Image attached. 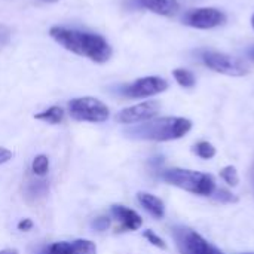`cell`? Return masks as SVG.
I'll use <instances>...</instances> for the list:
<instances>
[{
	"label": "cell",
	"instance_id": "obj_10",
	"mask_svg": "<svg viewBox=\"0 0 254 254\" xmlns=\"http://www.w3.org/2000/svg\"><path fill=\"white\" fill-rule=\"evenodd\" d=\"M112 214L121 222L122 231H137L143 225V219L134 210H129L124 205H113Z\"/></svg>",
	"mask_w": 254,
	"mask_h": 254
},
{
	"label": "cell",
	"instance_id": "obj_5",
	"mask_svg": "<svg viewBox=\"0 0 254 254\" xmlns=\"http://www.w3.org/2000/svg\"><path fill=\"white\" fill-rule=\"evenodd\" d=\"M173 235L177 244V249L182 254H225L217 250L214 246L207 243L198 232L185 228L176 226L173 229Z\"/></svg>",
	"mask_w": 254,
	"mask_h": 254
},
{
	"label": "cell",
	"instance_id": "obj_24",
	"mask_svg": "<svg viewBox=\"0 0 254 254\" xmlns=\"http://www.w3.org/2000/svg\"><path fill=\"white\" fill-rule=\"evenodd\" d=\"M10 39V30L6 25H0V46L6 45Z\"/></svg>",
	"mask_w": 254,
	"mask_h": 254
},
{
	"label": "cell",
	"instance_id": "obj_11",
	"mask_svg": "<svg viewBox=\"0 0 254 254\" xmlns=\"http://www.w3.org/2000/svg\"><path fill=\"white\" fill-rule=\"evenodd\" d=\"M140 6L162 15V16H173L179 10V1L177 0H137Z\"/></svg>",
	"mask_w": 254,
	"mask_h": 254
},
{
	"label": "cell",
	"instance_id": "obj_20",
	"mask_svg": "<svg viewBox=\"0 0 254 254\" xmlns=\"http://www.w3.org/2000/svg\"><path fill=\"white\" fill-rule=\"evenodd\" d=\"M143 235H144V238H146L152 246H155V247H158V249H161V250H165V249H167V244L164 243V240H162L161 237H158L153 231H146Z\"/></svg>",
	"mask_w": 254,
	"mask_h": 254
},
{
	"label": "cell",
	"instance_id": "obj_23",
	"mask_svg": "<svg viewBox=\"0 0 254 254\" xmlns=\"http://www.w3.org/2000/svg\"><path fill=\"white\" fill-rule=\"evenodd\" d=\"M92 226H94L97 231L103 232V231H106V229L110 226V220H109L107 217H98V219H95V222L92 223Z\"/></svg>",
	"mask_w": 254,
	"mask_h": 254
},
{
	"label": "cell",
	"instance_id": "obj_4",
	"mask_svg": "<svg viewBox=\"0 0 254 254\" xmlns=\"http://www.w3.org/2000/svg\"><path fill=\"white\" fill-rule=\"evenodd\" d=\"M68 110L73 119L80 122H104L109 119L110 112L109 107L94 97H82L74 98L68 103Z\"/></svg>",
	"mask_w": 254,
	"mask_h": 254
},
{
	"label": "cell",
	"instance_id": "obj_8",
	"mask_svg": "<svg viewBox=\"0 0 254 254\" xmlns=\"http://www.w3.org/2000/svg\"><path fill=\"white\" fill-rule=\"evenodd\" d=\"M168 89V82L158 76H147L137 79L135 82L125 85L122 94L128 98H146L156 94H161Z\"/></svg>",
	"mask_w": 254,
	"mask_h": 254
},
{
	"label": "cell",
	"instance_id": "obj_26",
	"mask_svg": "<svg viewBox=\"0 0 254 254\" xmlns=\"http://www.w3.org/2000/svg\"><path fill=\"white\" fill-rule=\"evenodd\" d=\"M31 228H33V222H31L30 219H24V220H21V222L18 223V229H19V231L27 232V231H30Z\"/></svg>",
	"mask_w": 254,
	"mask_h": 254
},
{
	"label": "cell",
	"instance_id": "obj_25",
	"mask_svg": "<svg viewBox=\"0 0 254 254\" xmlns=\"http://www.w3.org/2000/svg\"><path fill=\"white\" fill-rule=\"evenodd\" d=\"M10 158H12V152L7 150V149H4V147H0V165L4 164V162H7Z\"/></svg>",
	"mask_w": 254,
	"mask_h": 254
},
{
	"label": "cell",
	"instance_id": "obj_28",
	"mask_svg": "<svg viewBox=\"0 0 254 254\" xmlns=\"http://www.w3.org/2000/svg\"><path fill=\"white\" fill-rule=\"evenodd\" d=\"M42 1H46V3H57L58 0H42Z\"/></svg>",
	"mask_w": 254,
	"mask_h": 254
},
{
	"label": "cell",
	"instance_id": "obj_22",
	"mask_svg": "<svg viewBox=\"0 0 254 254\" xmlns=\"http://www.w3.org/2000/svg\"><path fill=\"white\" fill-rule=\"evenodd\" d=\"M45 192H46V185H45V182H36V183L30 185V188H28V196H33V198L40 196V195H43Z\"/></svg>",
	"mask_w": 254,
	"mask_h": 254
},
{
	"label": "cell",
	"instance_id": "obj_7",
	"mask_svg": "<svg viewBox=\"0 0 254 254\" xmlns=\"http://www.w3.org/2000/svg\"><path fill=\"white\" fill-rule=\"evenodd\" d=\"M183 22L193 28L208 30L226 22V15L216 7H198L190 9L183 16Z\"/></svg>",
	"mask_w": 254,
	"mask_h": 254
},
{
	"label": "cell",
	"instance_id": "obj_12",
	"mask_svg": "<svg viewBox=\"0 0 254 254\" xmlns=\"http://www.w3.org/2000/svg\"><path fill=\"white\" fill-rule=\"evenodd\" d=\"M137 198H138V202L143 205V208L146 211H149L153 217H156V219H162L164 217L165 207H164V202L158 196L146 193V192H140L137 195Z\"/></svg>",
	"mask_w": 254,
	"mask_h": 254
},
{
	"label": "cell",
	"instance_id": "obj_15",
	"mask_svg": "<svg viewBox=\"0 0 254 254\" xmlns=\"http://www.w3.org/2000/svg\"><path fill=\"white\" fill-rule=\"evenodd\" d=\"M71 254H97V247L92 241L76 240L71 243Z\"/></svg>",
	"mask_w": 254,
	"mask_h": 254
},
{
	"label": "cell",
	"instance_id": "obj_16",
	"mask_svg": "<svg viewBox=\"0 0 254 254\" xmlns=\"http://www.w3.org/2000/svg\"><path fill=\"white\" fill-rule=\"evenodd\" d=\"M195 153L199 156V158H202V159H211V158H214L216 156V147L211 144V143H208V141H199L196 146H195Z\"/></svg>",
	"mask_w": 254,
	"mask_h": 254
},
{
	"label": "cell",
	"instance_id": "obj_19",
	"mask_svg": "<svg viewBox=\"0 0 254 254\" xmlns=\"http://www.w3.org/2000/svg\"><path fill=\"white\" fill-rule=\"evenodd\" d=\"M42 254H71V243H55Z\"/></svg>",
	"mask_w": 254,
	"mask_h": 254
},
{
	"label": "cell",
	"instance_id": "obj_17",
	"mask_svg": "<svg viewBox=\"0 0 254 254\" xmlns=\"http://www.w3.org/2000/svg\"><path fill=\"white\" fill-rule=\"evenodd\" d=\"M220 177H222L229 186H238V183H240L238 171H237V168L232 167V165L225 167V168L220 171Z\"/></svg>",
	"mask_w": 254,
	"mask_h": 254
},
{
	"label": "cell",
	"instance_id": "obj_30",
	"mask_svg": "<svg viewBox=\"0 0 254 254\" xmlns=\"http://www.w3.org/2000/svg\"><path fill=\"white\" fill-rule=\"evenodd\" d=\"M252 25H253V28H254V15H253V18H252Z\"/></svg>",
	"mask_w": 254,
	"mask_h": 254
},
{
	"label": "cell",
	"instance_id": "obj_6",
	"mask_svg": "<svg viewBox=\"0 0 254 254\" xmlns=\"http://www.w3.org/2000/svg\"><path fill=\"white\" fill-rule=\"evenodd\" d=\"M202 63L211 68L213 71L228 74V76H244L249 73L247 65L235 57H231L223 52H216V51H204L201 54Z\"/></svg>",
	"mask_w": 254,
	"mask_h": 254
},
{
	"label": "cell",
	"instance_id": "obj_13",
	"mask_svg": "<svg viewBox=\"0 0 254 254\" xmlns=\"http://www.w3.org/2000/svg\"><path fill=\"white\" fill-rule=\"evenodd\" d=\"M34 118L39 119V121H43V122L57 125V124H61L63 122V119H64V110L61 107H58V106H52L48 110H45L42 113H37Z\"/></svg>",
	"mask_w": 254,
	"mask_h": 254
},
{
	"label": "cell",
	"instance_id": "obj_29",
	"mask_svg": "<svg viewBox=\"0 0 254 254\" xmlns=\"http://www.w3.org/2000/svg\"><path fill=\"white\" fill-rule=\"evenodd\" d=\"M250 55H252V58L254 60V49H252V51H250Z\"/></svg>",
	"mask_w": 254,
	"mask_h": 254
},
{
	"label": "cell",
	"instance_id": "obj_18",
	"mask_svg": "<svg viewBox=\"0 0 254 254\" xmlns=\"http://www.w3.org/2000/svg\"><path fill=\"white\" fill-rule=\"evenodd\" d=\"M49 170V159L45 155H39L33 161V173L36 176H45Z\"/></svg>",
	"mask_w": 254,
	"mask_h": 254
},
{
	"label": "cell",
	"instance_id": "obj_14",
	"mask_svg": "<svg viewBox=\"0 0 254 254\" xmlns=\"http://www.w3.org/2000/svg\"><path fill=\"white\" fill-rule=\"evenodd\" d=\"M173 76L177 80V83L180 86H185V88H192L196 83V79H195L193 73L186 70V68H176L173 71Z\"/></svg>",
	"mask_w": 254,
	"mask_h": 254
},
{
	"label": "cell",
	"instance_id": "obj_9",
	"mask_svg": "<svg viewBox=\"0 0 254 254\" xmlns=\"http://www.w3.org/2000/svg\"><path fill=\"white\" fill-rule=\"evenodd\" d=\"M161 110L159 101H144L131 107L124 109L118 113L116 121L121 124H138L153 119Z\"/></svg>",
	"mask_w": 254,
	"mask_h": 254
},
{
	"label": "cell",
	"instance_id": "obj_21",
	"mask_svg": "<svg viewBox=\"0 0 254 254\" xmlns=\"http://www.w3.org/2000/svg\"><path fill=\"white\" fill-rule=\"evenodd\" d=\"M214 192H216L214 198H216L217 201H220V202L229 204V202H237V201H238V198H237L232 192H229V190H226V189H219V190H214Z\"/></svg>",
	"mask_w": 254,
	"mask_h": 254
},
{
	"label": "cell",
	"instance_id": "obj_1",
	"mask_svg": "<svg viewBox=\"0 0 254 254\" xmlns=\"http://www.w3.org/2000/svg\"><path fill=\"white\" fill-rule=\"evenodd\" d=\"M49 34L64 49L76 55L86 57L94 63L101 64L109 61L112 57V46L100 34L70 30L65 27H52Z\"/></svg>",
	"mask_w": 254,
	"mask_h": 254
},
{
	"label": "cell",
	"instance_id": "obj_3",
	"mask_svg": "<svg viewBox=\"0 0 254 254\" xmlns=\"http://www.w3.org/2000/svg\"><path fill=\"white\" fill-rule=\"evenodd\" d=\"M162 179L168 185H173L176 188H180L186 192L199 196H210L216 190L214 179L210 174L199 173V171L173 168V170H167L162 174Z\"/></svg>",
	"mask_w": 254,
	"mask_h": 254
},
{
	"label": "cell",
	"instance_id": "obj_2",
	"mask_svg": "<svg viewBox=\"0 0 254 254\" xmlns=\"http://www.w3.org/2000/svg\"><path fill=\"white\" fill-rule=\"evenodd\" d=\"M192 129V122L186 118H159L150 119L144 124L132 127L127 131L128 137L137 140H152V141H171L185 137Z\"/></svg>",
	"mask_w": 254,
	"mask_h": 254
},
{
	"label": "cell",
	"instance_id": "obj_27",
	"mask_svg": "<svg viewBox=\"0 0 254 254\" xmlns=\"http://www.w3.org/2000/svg\"><path fill=\"white\" fill-rule=\"evenodd\" d=\"M0 254H18V252L16 250H1Z\"/></svg>",
	"mask_w": 254,
	"mask_h": 254
}]
</instances>
